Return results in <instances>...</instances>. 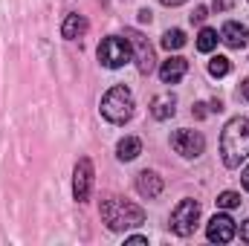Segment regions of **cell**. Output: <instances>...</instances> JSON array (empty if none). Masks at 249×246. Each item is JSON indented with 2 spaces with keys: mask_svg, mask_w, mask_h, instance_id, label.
<instances>
[{
  "mask_svg": "<svg viewBox=\"0 0 249 246\" xmlns=\"http://www.w3.org/2000/svg\"><path fill=\"white\" fill-rule=\"evenodd\" d=\"M241 206V194H235V191H223L220 197H217V209H238Z\"/></svg>",
  "mask_w": 249,
  "mask_h": 246,
  "instance_id": "obj_19",
  "label": "cell"
},
{
  "mask_svg": "<svg viewBox=\"0 0 249 246\" xmlns=\"http://www.w3.org/2000/svg\"><path fill=\"white\" fill-rule=\"evenodd\" d=\"M102 220L107 223L110 232H124L130 226H139L145 220V211L122 197H105L102 200Z\"/></svg>",
  "mask_w": 249,
  "mask_h": 246,
  "instance_id": "obj_2",
  "label": "cell"
},
{
  "mask_svg": "<svg viewBox=\"0 0 249 246\" xmlns=\"http://www.w3.org/2000/svg\"><path fill=\"white\" fill-rule=\"evenodd\" d=\"M124 244H130V246H145V244H148V238H142V235H130V238H124Z\"/></svg>",
  "mask_w": 249,
  "mask_h": 246,
  "instance_id": "obj_22",
  "label": "cell"
},
{
  "mask_svg": "<svg viewBox=\"0 0 249 246\" xmlns=\"http://www.w3.org/2000/svg\"><path fill=\"white\" fill-rule=\"evenodd\" d=\"M186 72H188V61L186 58H180V55L162 61V67H160V78H162V84H177V81H183Z\"/></svg>",
  "mask_w": 249,
  "mask_h": 246,
  "instance_id": "obj_11",
  "label": "cell"
},
{
  "mask_svg": "<svg viewBox=\"0 0 249 246\" xmlns=\"http://www.w3.org/2000/svg\"><path fill=\"white\" fill-rule=\"evenodd\" d=\"M127 41H130V47L136 50V67H139V72L142 75H148L151 70H154V50H151V44H148V38L145 35H139L136 29H127Z\"/></svg>",
  "mask_w": 249,
  "mask_h": 246,
  "instance_id": "obj_9",
  "label": "cell"
},
{
  "mask_svg": "<svg viewBox=\"0 0 249 246\" xmlns=\"http://www.w3.org/2000/svg\"><path fill=\"white\" fill-rule=\"evenodd\" d=\"M241 183H244V188L249 191V165L244 168V174H241Z\"/></svg>",
  "mask_w": 249,
  "mask_h": 246,
  "instance_id": "obj_25",
  "label": "cell"
},
{
  "mask_svg": "<svg viewBox=\"0 0 249 246\" xmlns=\"http://www.w3.org/2000/svg\"><path fill=\"white\" fill-rule=\"evenodd\" d=\"M87 32V18L84 15H67L61 23V35L67 41H75V38H81Z\"/></svg>",
  "mask_w": 249,
  "mask_h": 246,
  "instance_id": "obj_14",
  "label": "cell"
},
{
  "mask_svg": "<svg viewBox=\"0 0 249 246\" xmlns=\"http://www.w3.org/2000/svg\"><path fill=\"white\" fill-rule=\"evenodd\" d=\"M90 188H93V162L87 157H81L75 171H72V194H75V200L84 203L90 197Z\"/></svg>",
  "mask_w": 249,
  "mask_h": 246,
  "instance_id": "obj_8",
  "label": "cell"
},
{
  "mask_svg": "<svg viewBox=\"0 0 249 246\" xmlns=\"http://www.w3.org/2000/svg\"><path fill=\"white\" fill-rule=\"evenodd\" d=\"M171 148L180 154V157H186V159H197L203 151H206V136L200 133V130H174V136H171Z\"/></svg>",
  "mask_w": 249,
  "mask_h": 246,
  "instance_id": "obj_6",
  "label": "cell"
},
{
  "mask_svg": "<svg viewBox=\"0 0 249 246\" xmlns=\"http://www.w3.org/2000/svg\"><path fill=\"white\" fill-rule=\"evenodd\" d=\"M229 70H232V61H229L226 55H214V58L209 61V75H214V78L229 75Z\"/></svg>",
  "mask_w": 249,
  "mask_h": 246,
  "instance_id": "obj_17",
  "label": "cell"
},
{
  "mask_svg": "<svg viewBox=\"0 0 249 246\" xmlns=\"http://www.w3.org/2000/svg\"><path fill=\"white\" fill-rule=\"evenodd\" d=\"M212 6H214V12H229L235 6V0H214Z\"/></svg>",
  "mask_w": 249,
  "mask_h": 246,
  "instance_id": "obj_21",
  "label": "cell"
},
{
  "mask_svg": "<svg viewBox=\"0 0 249 246\" xmlns=\"http://www.w3.org/2000/svg\"><path fill=\"white\" fill-rule=\"evenodd\" d=\"M162 3H165V6H183L186 0H162Z\"/></svg>",
  "mask_w": 249,
  "mask_h": 246,
  "instance_id": "obj_28",
  "label": "cell"
},
{
  "mask_svg": "<svg viewBox=\"0 0 249 246\" xmlns=\"http://www.w3.org/2000/svg\"><path fill=\"white\" fill-rule=\"evenodd\" d=\"M197 220H200V203H197V200H180L177 209L171 211V229H174L180 238L194 235Z\"/></svg>",
  "mask_w": 249,
  "mask_h": 246,
  "instance_id": "obj_5",
  "label": "cell"
},
{
  "mask_svg": "<svg viewBox=\"0 0 249 246\" xmlns=\"http://www.w3.org/2000/svg\"><path fill=\"white\" fill-rule=\"evenodd\" d=\"M133 93L124 87V84H116V87H110L105 96H102V116L107 119V122L113 124H124L130 116H133Z\"/></svg>",
  "mask_w": 249,
  "mask_h": 246,
  "instance_id": "obj_3",
  "label": "cell"
},
{
  "mask_svg": "<svg viewBox=\"0 0 249 246\" xmlns=\"http://www.w3.org/2000/svg\"><path fill=\"white\" fill-rule=\"evenodd\" d=\"M162 47H165V50H180V47H186L183 29H168V32L162 35Z\"/></svg>",
  "mask_w": 249,
  "mask_h": 246,
  "instance_id": "obj_18",
  "label": "cell"
},
{
  "mask_svg": "<svg viewBox=\"0 0 249 246\" xmlns=\"http://www.w3.org/2000/svg\"><path fill=\"white\" fill-rule=\"evenodd\" d=\"M220 41L226 47H232V50H241V47H247V41H249V29L244 23H238V20H226L223 29H220Z\"/></svg>",
  "mask_w": 249,
  "mask_h": 246,
  "instance_id": "obj_10",
  "label": "cell"
},
{
  "mask_svg": "<svg viewBox=\"0 0 249 246\" xmlns=\"http://www.w3.org/2000/svg\"><path fill=\"white\" fill-rule=\"evenodd\" d=\"M139 20H142V23H148V20H151V12H148V9H142V12H139Z\"/></svg>",
  "mask_w": 249,
  "mask_h": 246,
  "instance_id": "obj_27",
  "label": "cell"
},
{
  "mask_svg": "<svg viewBox=\"0 0 249 246\" xmlns=\"http://www.w3.org/2000/svg\"><path fill=\"white\" fill-rule=\"evenodd\" d=\"M241 96L249 102V78H244V84H241Z\"/></svg>",
  "mask_w": 249,
  "mask_h": 246,
  "instance_id": "obj_24",
  "label": "cell"
},
{
  "mask_svg": "<svg viewBox=\"0 0 249 246\" xmlns=\"http://www.w3.org/2000/svg\"><path fill=\"white\" fill-rule=\"evenodd\" d=\"M241 238H244V241L249 244V220L244 223V226H241Z\"/></svg>",
  "mask_w": 249,
  "mask_h": 246,
  "instance_id": "obj_26",
  "label": "cell"
},
{
  "mask_svg": "<svg viewBox=\"0 0 249 246\" xmlns=\"http://www.w3.org/2000/svg\"><path fill=\"white\" fill-rule=\"evenodd\" d=\"M174 113H177V99H174L171 93H160V96H154V102H151V116H154V119L165 122V119H171Z\"/></svg>",
  "mask_w": 249,
  "mask_h": 246,
  "instance_id": "obj_12",
  "label": "cell"
},
{
  "mask_svg": "<svg viewBox=\"0 0 249 246\" xmlns=\"http://www.w3.org/2000/svg\"><path fill=\"white\" fill-rule=\"evenodd\" d=\"M220 157L226 168H238L249 157V119L235 116L229 119L223 133H220Z\"/></svg>",
  "mask_w": 249,
  "mask_h": 246,
  "instance_id": "obj_1",
  "label": "cell"
},
{
  "mask_svg": "<svg viewBox=\"0 0 249 246\" xmlns=\"http://www.w3.org/2000/svg\"><path fill=\"white\" fill-rule=\"evenodd\" d=\"M235 235H238V226H235V220L229 214H214L209 220V226H206V238L212 244H232Z\"/></svg>",
  "mask_w": 249,
  "mask_h": 246,
  "instance_id": "obj_7",
  "label": "cell"
},
{
  "mask_svg": "<svg viewBox=\"0 0 249 246\" xmlns=\"http://www.w3.org/2000/svg\"><path fill=\"white\" fill-rule=\"evenodd\" d=\"M194 116L203 119V116H206V105H194Z\"/></svg>",
  "mask_w": 249,
  "mask_h": 246,
  "instance_id": "obj_23",
  "label": "cell"
},
{
  "mask_svg": "<svg viewBox=\"0 0 249 246\" xmlns=\"http://www.w3.org/2000/svg\"><path fill=\"white\" fill-rule=\"evenodd\" d=\"M136 191H139L142 197L154 200V197L162 194V180H160L154 171H139V174H136Z\"/></svg>",
  "mask_w": 249,
  "mask_h": 246,
  "instance_id": "obj_13",
  "label": "cell"
},
{
  "mask_svg": "<svg viewBox=\"0 0 249 246\" xmlns=\"http://www.w3.org/2000/svg\"><path fill=\"white\" fill-rule=\"evenodd\" d=\"M206 18H209V9H206V6H197V9L191 12V23H203Z\"/></svg>",
  "mask_w": 249,
  "mask_h": 246,
  "instance_id": "obj_20",
  "label": "cell"
},
{
  "mask_svg": "<svg viewBox=\"0 0 249 246\" xmlns=\"http://www.w3.org/2000/svg\"><path fill=\"white\" fill-rule=\"evenodd\" d=\"M96 55H99V61L105 64L107 70H119L124 64L130 61V41L127 38H119V35H110V38H105L102 44H99V50H96Z\"/></svg>",
  "mask_w": 249,
  "mask_h": 246,
  "instance_id": "obj_4",
  "label": "cell"
},
{
  "mask_svg": "<svg viewBox=\"0 0 249 246\" xmlns=\"http://www.w3.org/2000/svg\"><path fill=\"white\" fill-rule=\"evenodd\" d=\"M139 154H142V142H139L136 136H124V139H119V145H116V157H119L122 162L136 159Z\"/></svg>",
  "mask_w": 249,
  "mask_h": 246,
  "instance_id": "obj_15",
  "label": "cell"
},
{
  "mask_svg": "<svg viewBox=\"0 0 249 246\" xmlns=\"http://www.w3.org/2000/svg\"><path fill=\"white\" fill-rule=\"evenodd\" d=\"M217 41H220V38H217V32H214V29H209V26H203V29H200V35H197V50H200V53H212V50L217 47Z\"/></svg>",
  "mask_w": 249,
  "mask_h": 246,
  "instance_id": "obj_16",
  "label": "cell"
}]
</instances>
